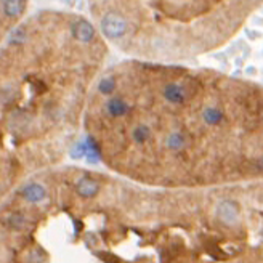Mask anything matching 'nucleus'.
Returning <instances> with one entry per match:
<instances>
[{
    "mask_svg": "<svg viewBox=\"0 0 263 263\" xmlns=\"http://www.w3.org/2000/svg\"><path fill=\"white\" fill-rule=\"evenodd\" d=\"M21 196L31 204H38L45 201V197H47V189H45V186L40 183H28L21 189Z\"/></svg>",
    "mask_w": 263,
    "mask_h": 263,
    "instance_id": "4",
    "label": "nucleus"
},
{
    "mask_svg": "<svg viewBox=\"0 0 263 263\" xmlns=\"http://www.w3.org/2000/svg\"><path fill=\"white\" fill-rule=\"evenodd\" d=\"M162 95L167 101L172 103V105H183V103H186V100H188V92H186L185 85L177 83V82L167 83L162 90Z\"/></svg>",
    "mask_w": 263,
    "mask_h": 263,
    "instance_id": "3",
    "label": "nucleus"
},
{
    "mask_svg": "<svg viewBox=\"0 0 263 263\" xmlns=\"http://www.w3.org/2000/svg\"><path fill=\"white\" fill-rule=\"evenodd\" d=\"M130 111V105L122 98V96H113L106 101V113L111 115V117H124Z\"/></svg>",
    "mask_w": 263,
    "mask_h": 263,
    "instance_id": "5",
    "label": "nucleus"
},
{
    "mask_svg": "<svg viewBox=\"0 0 263 263\" xmlns=\"http://www.w3.org/2000/svg\"><path fill=\"white\" fill-rule=\"evenodd\" d=\"M127 28H128L127 19L117 11H108L101 18V32L105 34V37L111 38V40L124 37Z\"/></svg>",
    "mask_w": 263,
    "mask_h": 263,
    "instance_id": "1",
    "label": "nucleus"
},
{
    "mask_svg": "<svg viewBox=\"0 0 263 263\" xmlns=\"http://www.w3.org/2000/svg\"><path fill=\"white\" fill-rule=\"evenodd\" d=\"M87 156V145L85 141H80V143H77L73 151H71V157L73 159H85Z\"/></svg>",
    "mask_w": 263,
    "mask_h": 263,
    "instance_id": "15",
    "label": "nucleus"
},
{
    "mask_svg": "<svg viewBox=\"0 0 263 263\" xmlns=\"http://www.w3.org/2000/svg\"><path fill=\"white\" fill-rule=\"evenodd\" d=\"M2 222L5 226H8L11 229H24L26 225H28V220L24 218L23 214H18V212H11V214H6Z\"/></svg>",
    "mask_w": 263,
    "mask_h": 263,
    "instance_id": "10",
    "label": "nucleus"
},
{
    "mask_svg": "<svg viewBox=\"0 0 263 263\" xmlns=\"http://www.w3.org/2000/svg\"><path fill=\"white\" fill-rule=\"evenodd\" d=\"M26 40H28V34H26V31L23 28L15 29L10 34V37H8V42L11 45H23Z\"/></svg>",
    "mask_w": 263,
    "mask_h": 263,
    "instance_id": "13",
    "label": "nucleus"
},
{
    "mask_svg": "<svg viewBox=\"0 0 263 263\" xmlns=\"http://www.w3.org/2000/svg\"><path fill=\"white\" fill-rule=\"evenodd\" d=\"M237 214H239V209H237V204L233 201H223L217 207L218 218L226 225L234 223L237 220Z\"/></svg>",
    "mask_w": 263,
    "mask_h": 263,
    "instance_id": "6",
    "label": "nucleus"
},
{
    "mask_svg": "<svg viewBox=\"0 0 263 263\" xmlns=\"http://www.w3.org/2000/svg\"><path fill=\"white\" fill-rule=\"evenodd\" d=\"M2 11L8 18H19L24 11V0H0Z\"/></svg>",
    "mask_w": 263,
    "mask_h": 263,
    "instance_id": "8",
    "label": "nucleus"
},
{
    "mask_svg": "<svg viewBox=\"0 0 263 263\" xmlns=\"http://www.w3.org/2000/svg\"><path fill=\"white\" fill-rule=\"evenodd\" d=\"M186 145H188V138L182 132H172L165 138V146L172 151H182Z\"/></svg>",
    "mask_w": 263,
    "mask_h": 263,
    "instance_id": "9",
    "label": "nucleus"
},
{
    "mask_svg": "<svg viewBox=\"0 0 263 263\" xmlns=\"http://www.w3.org/2000/svg\"><path fill=\"white\" fill-rule=\"evenodd\" d=\"M75 191H77V194L83 199H92L100 192V185L96 183L93 178L82 177L79 182L75 183Z\"/></svg>",
    "mask_w": 263,
    "mask_h": 263,
    "instance_id": "7",
    "label": "nucleus"
},
{
    "mask_svg": "<svg viewBox=\"0 0 263 263\" xmlns=\"http://www.w3.org/2000/svg\"><path fill=\"white\" fill-rule=\"evenodd\" d=\"M71 32H73L75 40L80 43H90L95 38V34H96L93 24L85 21V19L74 21L73 26H71Z\"/></svg>",
    "mask_w": 263,
    "mask_h": 263,
    "instance_id": "2",
    "label": "nucleus"
},
{
    "mask_svg": "<svg viewBox=\"0 0 263 263\" xmlns=\"http://www.w3.org/2000/svg\"><path fill=\"white\" fill-rule=\"evenodd\" d=\"M223 117H225V114L220 108L209 106L202 111V120L209 125H218L223 120Z\"/></svg>",
    "mask_w": 263,
    "mask_h": 263,
    "instance_id": "11",
    "label": "nucleus"
},
{
    "mask_svg": "<svg viewBox=\"0 0 263 263\" xmlns=\"http://www.w3.org/2000/svg\"><path fill=\"white\" fill-rule=\"evenodd\" d=\"M132 140L137 145H145L148 140L151 138V128L146 124H138L132 128Z\"/></svg>",
    "mask_w": 263,
    "mask_h": 263,
    "instance_id": "12",
    "label": "nucleus"
},
{
    "mask_svg": "<svg viewBox=\"0 0 263 263\" xmlns=\"http://www.w3.org/2000/svg\"><path fill=\"white\" fill-rule=\"evenodd\" d=\"M98 90H100V93H103V95H111L115 90V80L113 79V77H105V79L100 80Z\"/></svg>",
    "mask_w": 263,
    "mask_h": 263,
    "instance_id": "14",
    "label": "nucleus"
}]
</instances>
